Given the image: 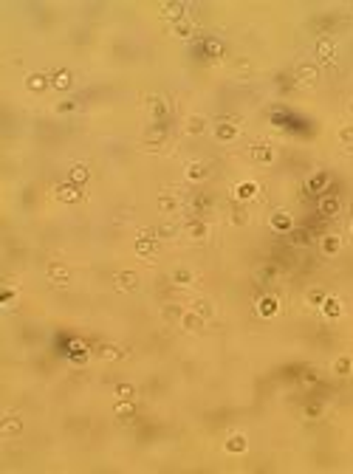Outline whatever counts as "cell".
I'll return each mask as SVG.
<instances>
[{"label":"cell","instance_id":"cell-1","mask_svg":"<svg viewBox=\"0 0 353 474\" xmlns=\"http://www.w3.org/2000/svg\"><path fill=\"white\" fill-rule=\"evenodd\" d=\"M57 198H60L62 203H77L82 198V192H80L77 184H60L57 186Z\"/></svg>","mask_w":353,"mask_h":474},{"label":"cell","instance_id":"cell-2","mask_svg":"<svg viewBox=\"0 0 353 474\" xmlns=\"http://www.w3.org/2000/svg\"><path fill=\"white\" fill-rule=\"evenodd\" d=\"M113 282H116V288L119 291H136L139 288V277H136L133 271H119L113 277Z\"/></svg>","mask_w":353,"mask_h":474},{"label":"cell","instance_id":"cell-3","mask_svg":"<svg viewBox=\"0 0 353 474\" xmlns=\"http://www.w3.org/2000/svg\"><path fill=\"white\" fill-rule=\"evenodd\" d=\"M184 232H186V237H192V240H203V237L209 235V226H206L203 220H189L184 226Z\"/></svg>","mask_w":353,"mask_h":474},{"label":"cell","instance_id":"cell-4","mask_svg":"<svg viewBox=\"0 0 353 474\" xmlns=\"http://www.w3.org/2000/svg\"><path fill=\"white\" fill-rule=\"evenodd\" d=\"M48 280H51L54 285H65V282L71 280V274H68V268H65V265L51 263V265H48Z\"/></svg>","mask_w":353,"mask_h":474},{"label":"cell","instance_id":"cell-5","mask_svg":"<svg viewBox=\"0 0 353 474\" xmlns=\"http://www.w3.org/2000/svg\"><path fill=\"white\" fill-rule=\"evenodd\" d=\"M255 195H257V184H255V181H240V184L235 186V198H238V201H252Z\"/></svg>","mask_w":353,"mask_h":474},{"label":"cell","instance_id":"cell-6","mask_svg":"<svg viewBox=\"0 0 353 474\" xmlns=\"http://www.w3.org/2000/svg\"><path fill=\"white\" fill-rule=\"evenodd\" d=\"M328 184H331V175H328V172H314V175L308 178V189H311V192H325Z\"/></svg>","mask_w":353,"mask_h":474},{"label":"cell","instance_id":"cell-7","mask_svg":"<svg viewBox=\"0 0 353 474\" xmlns=\"http://www.w3.org/2000/svg\"><path fill=\"white\" fill-rule=\"evenodd\" d=\"M71 82H74V77H71V71H65V68L57 71V74L51 77V85H54L57 90H68V88H71Z\"/></svg>","mask_w":353,"mask_h":474},{"label":"cell","instance_id":"cell-8","mask_svg":"<svg viewBox=\"0 0 353 474\" xmlns=\"http://www.w3.org/2000/svg\"><path fill=\"white\" fill-rule=\"evenodd\" d=\"M156 240L153 237H139L136 240V254H141V257H150V254H156Z\"/></svg>","mask_w":353,"mask_h":474},{"label":"cell","instance_id":"cell-9","mask_svg":"<svg viewBox=\"0 0 353 474\" xmlns=\"http://www.w3.org/2000/svg\"><path fill=\"white\" fill-rule=\"evenodd\" d=\"M184 3H164V6H161V14H164V17H170V20H181L184 17Z\"/></svg>","mask_w":353,"mask_h":474},{"label":"cell","instance_id":"cell-10","mask_svg":"<svg viewBox=\"0 0 353 474\" xmlns=\"http://www.w3.org/2000/svg\"><path fill=\"white\" fill-rule=\"evenodd\" d=\"M257 311H260V316H274L277 311H280V302H277V297H263Z\"/></svg>","mask_w":353,"mask_h":474},{"label":"cell","instance_id":"cell-11","mask_svg":"<svg viewBox=\"0 0 353 474\" xmlns=\"http://www.w3.org/2000/svg\"><path fill=\"white\" fill-rule=\"evenodd\" d=\"M297 79L305 82V85H311V82H317L319 79V71L314 68V65H300V68H297Z\"/></svg>","mask_w":353,"mask_h":474},{"label":"cell","instance_id":"cell-12","mask_svg":"<svg viewBox=\"0 0 353 474\" xmlns=\"http://www.w3.org/2000/svg\"><path fill=\"white\" fill-rule=\"evenodd\" d=\"M317 57L322 62H331L334 60V43H331V40H319L317 43Z\"/></svg>","mask_w":353,"mask_h":474},{"label":"cell","instance_id":"cell-13","mask_svg":"<svg viewBox=\"0 0 353 474\" xmlns=\"http://www.w3.org/2000/svg\"><path fill=\"white\" fill-rule=\"evenodd\" d=\"M90 178V172H88V167H85V164H77V167H71V184H85V181H88Z\"/></svg>","mask_w":353,"mask_h":474},{"label":"cell","instance_id":"cell-14","mask_svg":"<svg viewBox=\"0 0 353 474\" xmlns=\"http://www.w3.org/2000/svg\"><path fill=\"white\" fill-rule=\"evenodd\" d=\"M28 88L31 90H45L48 88V85H51V79L45 77V74H31V77H28V82H26Z\"/></svg>","mask_w":353,"mask_h":474},{"label":"cell","instance_id":"cell-15","mask_svg":"<svg viewBox=\"0 0 353 474\" xmlns=\"http://www.w3.org/2000/svg\"><path fill=\"white\" fill-rule=\"evenodd\" d=\"M215 136H218V139L221 141H232L235 139V136H238V127H235V124H218V127H215Z\"/></svg>","mask_w":353,"mask_h":474},{"label":"cell","instance_id":"cell-16","mask_svg":"<svg viewBox=\"0 0 353 474\" xmlns=\"http://www.w3.org/2000/svg\"><path fill=\"white\" fill-rule=\"evenodd\" d=\"M319 212H322V215H336V212H339V198H334V195L322 198V201H319Z\"/></svg>","mask_w":353,"mask_h":474},{"label":"cell","instance_id":"cell-17","mask_svg":"<svg viewBox=\"0 0 353 474\" xmlns=\"http://www.w3.org/2000/svg\"><path fill=\"white\" fill-rule=\"evenodd\" d=\"M159 209L164 212V215H173V212L178 209V198H176V195H161V198H159Z\"/></svg>","mask_w":353,"mask_h":474},{"label":"cell","instance_id":"cell-18","mask_svg":"<svg viewBox=\"0 0 353 474\" xmlns=\"http://www.w3.org/2000/svg\"><path fill=\"white\" fill-rule=\"evenodd\" d=\"M322 311H325V316H331V319H336V316L342 314V302L334 297H328L325 302H322Z\"/></svg>","mask_w":353,"mask_h":474},{"label":"cell","instance_id":"cell-19","mask_svg":"<svg viewBox=\"0 0 353 474\" xmlns=\"http://www.w3.org/2000/svg\"><path fill=\"white\" fill-rule=\"evenodd\" d=\"M334 373H336V376H351V373H353V361L348 359V356H339V359L334 361Z\"/></svg>","mask_w":353,"mask_h":474},{"label":"cell","instance_id":"cell-20","mask_svg":"<svg viewBox=\"0 0 353 474\" xmlns=\"http://www.w3.org/2000/svg\"><path fill=\"white\" fill-rule=\"evenodd\" d=\"M96 356H102V359H122L124 350H119V347H113V344H99Z\"/></svg>","mask_w":353,"mask_h":474},{"label":"cell","instance_id":"cell-21","mask_svg":"<svg viewBox=\"0 0 353 474\" xmlns=\"http://www.w3.org/2000/svg\"><path fill=\"white\" fill-rule=\"evenodd\" d=\"M201 322H203V316H198L195 311H192V314H181V325H184L186 330H198Z\"/></svg>","mask_w":353,"mask_h":474},{"label":"cell","instance_id":"cell-22","mask_svg":"<svg viewBox=\"0 0 353 474\" xmlns=\"http://www.w3.org/2000/svg\"><path fill=\"white\" fill-rule=\"evenodd\" d=\"M252 158L255 161H263V164H268L274 158V153H271V147H265V144H257L255 150H252Z\"/></svg>","mask_w":353,"mask_h":474},{"label":"cell","instance_id":"cell-23","mask_svg":"<svg viewBox=\"0 0 353 474\" xmlns=\"http://www.w3.org/2000/svg\"><path fill=\"white\" fill-rule=\"evenodd\" d=\"M271 226L277 229V232H288V229H291V218H288L285 212H277L271 218Z\"/></svg>","mask_w":353,"mask_h":474},{"label":"cell","instance_id":"cell-24","mask_svg":"<svg viewBox=\"0 0 353 474\" xmlns=\"http://www.w3.org/2000/svg\"><path fill=\"white\" fill-rule=\"evenodd\" d=\"M203 54H206V57H221L223 43L221 40H203Z\"/></svg>","mask_w":353,"mask_h":474},{"label":"cell","instance_id":"cell-25","mask_svg":"<svg viewBox=\"0 0 353 474\" xmlns=\"http://www.w3.org/2000/svg\"><path fill=\"white\" fill-rule=\"evenodd\" d=\"M226 452H235V455L246 452V438H243V435H235V438H229V440H226Z\"/></svg>","mask_w":353,"mask_h":474},{"label":"cell","instance_id":"cell-26","mask_svg":"<svg viewBox=\"0 0 353 474\" xmlns=\"http://www.w3.org/2000/svg\"><path fill=\"white\" fill-rule=\"evenodd\" d=\"M203 127H206V122H203V116H189V119H186V133H192V136H198V133H203Z\"/></svg>","mask_w":353,"mask_h":474},{"label":"cell","instance_id":"cell-27","mask_svg":"<svg viewBox=\"0 0 353 474\" xmlns=\"http://www.w3.org/2000/svg\"><path fill=\"white\" fill-rule=\"evenodd\" d=\"M20 429H23L20 418H9V421H3V426H0V435H17Z\"/></svg>","mask_w":353,"mask_h":474},{"label":"cell","instance_id":"cell-28","mask_svg":"<svg viewBox=\"0 0 353 474\" xmlns=\"http://www.w3.org/2000/svg\"><path fill=\"white\" fill-rule=\"evenodd\" d=\"M305 299H308V305H317V308H322V302H325V291L322 288H311L308 294H305Z\"/></svg>","mask_w":353,"mask_h":474},{"label":"cell","instance_id":"cell-29","mask_svg":"<svg viewBox=\"0 0 353 474\" xmlns=\"http://www.w3.org/2000/svg\"><path fill=\"white\" fill-rule=\"evenodd\" d=\"M339 246H342V240H339V237H325V240H322V251H325V254H336Z\"/></svg>","mask_w":353,"mask_h":474},{"label":"cell","instance_id":"cell-30","mask_svg":"<svg viewBox=\"0 0 353 474\" xmlns=\"http://www.w3.org/2000/svg\"><path fill=\"white\" fill-rule=\"evenodd\" d=\"M186 178H192V181L206 178V167H203V164H189V167H186Z\"/></svg>","mask_w":353,"mask_h":474},{"label":"cell","instance_id":"cell-31","mask_svg":"<svg viewBox=\"0 0 353 474\" xmlns=\"http://www.w3.org/2000/svg\"><path fill=\"white\" fill-rule=\"evenodd\" d=\"M173 282H178V285H189V282H192V271L176 268V271H173Z\"/></svg>","mask_w":353,"mask_h":474},{"label":"cell","instance_id":"cell-32","mask_svg":"<svg viewBox=\"0 0 353 474\" xmlns=\"http://www.w3.org/2000/svg\"><path fill=\"white\" fill-rule=\"evenodd\" d=\"M133 412H136V409H133L130 401H122V404H116V415H119L122 421H130V415H133Z\"/></svg>","mask_w":353,"mask_h":474},{"label":"cell","instance_id":"cell-33","mask_svg":"<svg viewBox=\"0 0 353 474\" xmlns=\"http://www.w3.org/2000/svg\"><path fill=\"white\" fill-rule=\"evenodd\" d=\"M116 395H119L122 401H133V395H136V387H133V384H119V387H116Z\"/></svg>","mask_w":353,"mask_h":474},{"label":"cell","instance_id":"cell-34","mask_svg":"<svg viewBox=\"0 0 353 474\" xmlns=\"http://www.w3.org/2000/svg\"><path fill=\"white\" fill-rule=\"evenodd\" d=\"M173 34H178V37H189V34H192V23H186V20H178L176 26H173Z\"/></svg>","mask_w":353,"mask_h":474},{"label":"cell","instance_id":"cell-35","mask_svg":"<svg viewBox=\"0 0 353 474\" xmlns=\"http://www.w3.org/2000/svg\"><path fill=\"white\" fill-rule=\"evenodd\" d=\"M150 110H153V119H164V116H167V105H164L161 99H153Z\"/></svg>","mask_w":353,"mask_h":474},{"label":"cell","instance_id":"cell-36","mask_svg":"<svg viewBox=\"0 0 353 474\" xmlns=\"http://www.w3.org/2000/svg\"><path fill=\"white\" fill-rule=\"evenodd\" d=\"M164 136H167V127H164V124H156V127L147 133V141H164Z\"/></svg>","mask_w":353,"mask_h":474},{"label":"cell","instance_id":"cell-37","mask_svg":"<svg viewBox=\"0 0 353 474\" xmlns=\"http://www.w3.org/2000/svg\"><path fill=\"white\" fill-rule=\"evenodd\" d=\"M195 314L206 319V316H212V305L206 302V299H198V302H195Z\"/></svg>","mask_w":353,"mask_h":474},{"label":"cell","instance_id":"cell-38","mask_svg":"<svg viewBox=\"0 0 353 474\" xmlns=\"http://www.w3.org/2000/svg\"><path fill=\"white\" fill-rule=\"evenodd\" d=\"M274 274H277V271H274L271 265H265V268H260V274H257V280H271Z\"/></svg>","mask_w":353,"mask_h":474},{"label":"cell","instance_id":"cell-39","mask_svg":"<svg viewBox=\"0 0 353 474\" xmlns=\"http://www.w3.org/2000/svg\"><path fill=\"white\" fill-rule=\"evenodd\" d=\"M339 139L348 141V144H353V127H342V130H339Z\"/></svg>","mask_w":353,"mask_h":474},{"label":"cell","instance_id":"cell-40","mask_svg":"<svg viewBox=\"0 0 353 474\" xmlns=\"http://www.w3.org/2000/svg\"><path fill=\"white\" fill-rule=\"evenodd\" d=\"M232 220H235V223H238V226H243V223H246V212H243V209H238V212H235V218H232Z\"/></svg>","mask_w":353,"mask_h":474},{"label":"cell","instance_id":"cell-41","mask_svg":"<svg viewBox=\"0 0 353 474\" xmlns=\"http://www.w3.org/2000/svg\"><path fill=\"white\" fill-rule=\"evenodd\" d=\"M74 107H77V102H62V105H57V110H60V113H68Z\"/></svg>","mask_w":353,"mask_h":474},{"label":"cell","instance_id":"cell-42","mask_svg":"<svg viewBox=\"0 0 353 474\" xmlns=\"http://www.w3.org/2000/svg\"><path fill=\"white\" fill-rule=\"evenodd\" d=\"M319 412H322L319 406H305V415H308V418H314V415H319Z\"/></svg>","mask_w":353,"mask_h":474}]
</instances>
